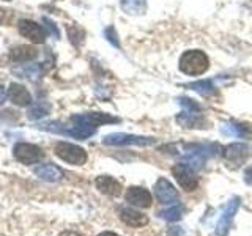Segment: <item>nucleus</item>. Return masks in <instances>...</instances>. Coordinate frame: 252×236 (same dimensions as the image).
<instances>
[{"instance_id":"obj_26","label":"nucleus","mask_w":252,"mask_h":236,"mask_svg":"<svg viewBox=\"0 0 252 236\" xmlns=\"http://www.w3.org/2000/svg\"><path fill=\"white\" fill-rule=\"evenodd\" d=\"M104 38L107 39V41L112 44L114 47H117V49H122V44H120V38H118V33H117V30L115 27L112 26H109L104 29Z\"/></svg>"},{"instance_id":"obj_17","label":"nucleus","mask_w":252,"mask_h":236,"mask_svg":"<svg viewBox=\"0 0 252 236\" xmlns=\"http://www.w3.org/2000/svg\"><path fill=\"white\" fill-rule=\"evenodd\" d=\"M8 96H10L11 102L16 106L26 107L32 102V94L29 93V90L21 84H11L10 90H8Z\"/></svg>"},{"instance_id":"obj_16","label":"nucleus","mask_w":252,"mask_h":236,"mask_svg":"<svg viewBox=\"0 0 252 236\" xmlns=\"http://www.w3.org/2000/svg\"><path fill=\"white\" fill-rule=\"evenodd\" d=\"M35 175L46 183H57L63 178V172L54 164H43L35 169Z\"/></svg>"},{"instance_id":"obj_29","label":"nucleus","mask_w":252,"mask_h":236,"mask_svg":"<svg viewBox=\"0 0 252 236\" xmlns=\"http://www.w3.org/2000/svg\"><path fill=\"white\" fill-rule=\"evenodd\" d=\"M244 181H246L248 184H252V164L244 170Z\"/></svg>"},{"instance_id":"obj_25","label":"nucleus","mask_w":252,"mask_h":236,"mask_svg":"<svg viewBox=\"0 0 252 236\" xmlns=\"http://www.w3.org/2000/svg\"><path fill=\"white\" fill-rule=\"evenodd\" d=\"M181 212H183V208H181L180 205H173V206L161 211L159 216L164 220H167V222H177V220H180V217H181Z\"/></svg>"},{"instance_id":"obj_32","label":"nucleus","mask_w":252,"mask_h":236,"mask_svg":"<svg viewBox=\"0 0 252 236\" xmlns=\"http://www.w3.org/2000/svg\"><path fill=\"white\" fill-rule=\"evenodd\" d=\"M98 236H118V235H115V233H112V232H104V233H101V235H98Z\"/></svg>"},{"instance_id":"obj_28","label":"nucleus","mask_w":252,"mask_h":236,"mask_svg":"<svg viewBox=\"0 0 252 236\" xmlns=\"http://www.w3.org/2000/svg\"><path fill=\"white\" fill-rule=\"evenodd\" d=\"M43 22L47 26V31H49V33H52L55 38H59V36H60L59 30H57V27H55V24H54V22H51L47 18H44V19H43Z\"/></svg>"},{"instance_id":"obj_24","label":"nucleus","mask_w":252,"mask_h":236,"mask_svg":"<svg viewBox=\"0 0 252 236\" xmlns=\"http://www.w3.org/2000/svg\"><path fill=\"white\" fill-rule=\"evenodd\" d=\"M49 110H51V107L47 104H44V102H38V104L32 106L29 109L27 117H29V120H39V118H43L49 114Z\"/></svg>"},{"instance_id":"obj_9","label":"nucleus","mask_w":252,"mask_h":236,"mask_svg":"<svg viewBox=\"0 0 252 236\" xmlns=\"http://www.w3.org/2000/svg\"><path fill=\"white\" fill-rule=\"evenodd\" d=\"M71 121L74 124H84V126H90V128L96 129L101 124H107V123H118L117 117H112L110 114L104 112H87V114H79L71 117Z\"/></svg>"},{"instance_id":"obj_20","label":"nucleus","mask_w":252,"mask_h":236,"mask_svg":"<svg viewBox=\"0 0 252 236\" xmlns=\"http://www.w3.org/2000/svg\"><path fill=\"white\" fill-rule=\"evenodd\" d=\"M36 57H38V51L33 46H18L10 52V59L13 61H30Z\"/></svg>"},{"instance_id":"obj_13","label":"nucleus","mask_w":252,"mask_h":236,"mask_svg":"<svg viewBox=\"0 0 252 236\" xmlns=\"http://www.w3.org/2000/svg\"><path fill=\"white\" fill-rule=\"evenodd\" d=\"M126 202L136 208H148V206H152L153 197L145 187L132 186L128 189V192H126Z\"/></svg>"},{"instance_id":"obj_2","label":"nucleus","mask_w":252,"mask_h":236,"mask_svg":"<svg viewBox=\"0 0 252 236\" xmlns=\"http://www.w3.org/2000/svg\"><path fill=\"white\" fill-rule=\"evenodd\" d=\"M178 68L186 76H202L210 68V59L208 55L200 49H191L185 51L181 54Z\"/></svg>"},{"instance_id":"obj_31","label":"nucleus","mask_w":252,"mask_h":236,"mask_svg":"<svg viewBox=\"0 0 252 236\" xmlns=\"http://www.w3.org/2000/svg\"><path fill=\"white\" fill-rule=\"evenodd\" d=\"M59 236H81V235L76 233V232H65V233H62V235H59Z\"/></svg>"},{"instance_id":"obj_5","label":"nucleus","mask_w":252,"mask_h":236,"mask_svg":"<svg viewBox=\"0 0 252 236\" xmlns=\"http://www.w3.org/2000/svg\"><path fill=\"white\" fill-rule=\"evenodd\" d=\"M175 121L180 126H183L185 129H205V128H208L207 118H205L202 114V106L192 107V109H183L175 117Z\"/></svg>"},{"instance_id":"obj_23","label":"nucleus","mask_w":252,"mask_h":236,"mask_svg":"<svg viewBox=\"0 0 252 236\" xmlns=\"http://www.w3.org/2000/svg\"><path fill=\"white\" fill-rule=\"evenodd\" d=\"M94 128H90V126H84V124H74V126H71V128L65 129V134L66 136H71V137H74V139H79V140H85V139H89L92 137L93 134H94Z\"/></svg>"},{"instance_id":"obj_27","label":"nucleus","mask_w":252,"mask_h":236,"mask_svg":"<svg viewBox=\"0 0 252 236\" xmlns=\"http://www.w3.org/2000/svg\"><path fill=\"white\" fill-rule=\"evenodd\" d=\"M68 35H69V39H71V43H73V44L79 46V43H82L84 31L79 29V27H76V33H73V30L68 27Z\"/></svg>"},{"instance_id":"obj_8","label":"nucleus","mask_w":252,"mask_h":236,"mask_svg":"<svg viewBox=\"0 0 252 236\" xmlns=\"http://www.w3.org/2000/svg\"><path fill=\"white\" fill-rule=\"evenodd\" d=\"M172 173H173V177H175V179L178 181V184L181 186V189H185L186 192H191L199 186V179L195 177V170H192L189 165L183 162H178L177 165H173Z\"/></svg>"},{"instance_id":"obj_14","label":"nucleus","mask_w":252,"mask_h":236,"mask_svg":"<svg viewBox=\"0 0 252 236\" xmlns=\"http://www.w3.org/2000/svg\"><path fill=\"white\" fill-rule=\"evenodd\" d=\"M220 132H222L224 136H230V137L249 139L252 136V126L246 123H240V121H225L220 126Z\"/></svg>"},{"instance_id":"obj_12","label":"nucleus","mask_w":252,"mask_h":236,"mask_svg":"<svg viewBox=\"0 0 252 236\" xmlns=\"http://www.w3.org/2000/svg\"><path fill=\"white\" fill-rule=\"evenodd\" d=\"M155 195L162 205H172L178 202V192L169 179L159 178L155 184Z\"/></svg>"},{"instance_id":"obj_21","label":"nucleus","mask_w":252,"mask_h":236,"mask_svg":"<svg viewBox=\"0 0 252 236\" xmlns=\"http://www.w3.org/2000/svg\"><path fill=\"white\" fill-rule=\"evenodd\" d=\"M120 8L131 16H140L147 11V0H120Z\"/></svg>"},{"instance_id":"obj_4","label":"nucleus","mask_w":252,"mask_h":236,"mask_svg":"<svg viewBox=\"0 0 252 236\" xmlns=\"http://www.w3.org/2000/svg\"><path fill=\"white\" fill-rule=\"evenodd\" d=\"M54 151L62 161H65L71 165H84L87 162V157H89L84 148L74 144H68V142H59L55 145Z\"/></svg>"},{"instance_id":"obj_30","label":"nucleus","mask_w":252,"mask_h":236,"mask_svg":"<svg viewBox=\"0 0 252 236\" xmlns=\"http://www.w3.org/2000/svg\"><path fill=\"white\" fill-rule=\"evenodd\" d=\"M5 99H6V91H5L3 87L0 85V104H3Z\"/></svg>"},{"instance_id":"obj_18","label":"nucleus","mask_w":252,"mask_h":236,"mask_svg":"<svg viewBox=\"0 0 252 236\" xmlns=\"http://www.w3.org/2000/svg\"><path fill=\"white\" fill-rule=\"evenodd\" d=\"M120 219L126 225L134 227V228H139V227H144L148 224V217L142 212L136 211V209H131V208H122L120 209Z\"/></svg>"},{"instance_id":"obj_19","label":"nucleus","mask_w":252,"mask_h":236,"mask_svg":"<svg viewBox=\"0 0 252 236\" xmlns=\"http://www.w3.org/2000/svg\"><path fill=\"white\" fill-rule=\"evenodd\" d=\"M186 87H188V88H191L192 91L199 93L200 96H205V98L213 96V94L218 91L216 85H215V82L211 81V79H199V81L188 84Z\"/></svg>"},{"instance_id":"obj_1","label":"nucleus","mask_w":252,"mask_h":236,"mask_svg":"<svg viewBox=\"0 0 252 236\" xmlns=\"http://www.w3.org/2000/svg\"><path fill=\"white\" fill-rule=\"evenodd\" d=\"M220 147L218 144H185L181 145L180 162L189 165L192 170H200L208 157L216 156Z\"/></svg>"},{"instance_id":"obj_10","label":"nucleus","mask_w":252,"mask_h":236,"mask_svg":"<svg viewBox=\"0 0 252 236\" xmlns=\"http://www.w3.org/2000/svg\"><path fill=\"white\" fill-rule=\"evenodd\" d=\"M240 208V199L238 197H233V199L228 200L227 206L224 208L222 214L219 216L218 224H216V232L213 236H227L228 230H230L232 220L236 214V211Z\"/></svg>"},{"instance_id":"obj_3","label":"nucleus","mask_w":252,"mask_h":236,"mask_svg":"<svg viewBox=\"0 0 252 236\" xmlns=\"http://www.w3.org/2000/svg\"><path fill=\"white\" fill-rule=\"evenodd\" d=\"M104 145H112V147H128V145H136V147H150L156 144L155 137H145V136H136V134H125V132H115L109 134L102 139Z\"/></svg>"},{"instance_id":"obj_7","label":"nucleus","mask_w":252,"mask_h":236,"mask_svg":"<svg viewBox=\"0 0 252 236\" xmlns=\"http://www.w3.org/2000/svg\"><path fill=\"white\" fill-rule=\"evenodd\" d=\"M14 157L18 159L19 162L26 164V165H32V164H38L39 161L43 159V149L39 148L38 145H33V144H16L14 145Z\"/></svg>"},{"instance_id":"obj_6","label":"nucleus","mask_w":252,"mask_h":236,"mask_svg":"<svg viewBox=\"0 0 252 236\" xmlns=\"http://www.w3.org/2000/svg\"><path fill=\"white\" fill-rule=\"evenodd\" d=\"M251 147L248 144H243V142H236V144H230L224 148V157L228 164V167L232 169H238L248 161V157L251 156Z\"/></svg>"},{"instance_id":"obj_22","label":"nucleus","mask_w":252,"mask_h":236,"mask_svg":"<svg viewBox=\"0 0 252 236\" xmlns=\"http://www.w3.org/2000/svg\"><path fill=\"white\" fill-rule=\"evenodd\" d=\"M13 73L19 77L30 79V81H36V79H39V76H41V66L36 65V63H26V65H21L18 68H14Z\"/></svg>"},{"instance_id":"obj_11","label":"nucleus","mask_w":252,"mask_h":236,"mask_svg":"<svg viewBox=\"0 0 252 236\" xmlns=\"http://www.w3.org/2000/svg\"><path fill=\"white\" fill-rule=\"evenodd\" d=\"M18 30L24 38L30 39L32 43L43 44L46 41L47 31L39 26V24L30 21V19H21L18 22Z\"/></svg>"},{"instance_id":"obj_15","label":"nucleus","mask_w":252,"mask_h":236,"mask_svg":"<svg viewBox=\"0 0 252 236\" xmlns=\"http://www.w3.org/2000/svg\"><path fill=\"white\" fill-rule=\"evenodd\" d=\"M94 184H96V189L99 192L110 195V197H117V195H120V192H122V184L118 183L115 178L109 177V175L98 177L96 181H94Z\"/></svg>"}]
</instances>
